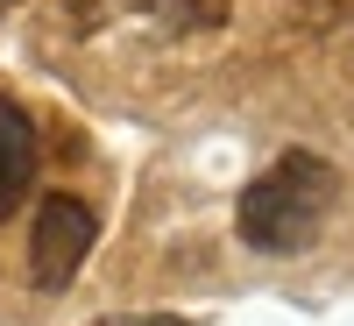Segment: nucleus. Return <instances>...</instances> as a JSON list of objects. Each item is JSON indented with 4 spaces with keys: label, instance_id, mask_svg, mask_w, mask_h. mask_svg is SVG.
Masks as SVG:
<instances>
[{
    "label": "nucleus",
    "instance_id": "20e7f679",
    "mask_svg": "<svg viewBox=\"0 0 354 326\" xmlns=\"http://www.w3.org/2000/svg\"><path fill=\"white\" fill-rule=\"evenodd\" d=\"M36 163H43V135H36V121H28V107L0 100V220L28 199Z\"/></svg>",
    "mask_w": 354,
    "mask_h": 326
},
{
    "label": "nucleus",
    "instance_id": "7ed1b4c3",
    "mask_svg": "<svg viewBox=\"0 0 354 326\" xmlns=\"http://www.w3.org/2000/svg\"><path fill=\"white\" fill-rule=\"evenodd\" d=\"M64 21L78 36H100V28H121V21H156L170 36H205V28L227 21V0H64Z\"/></svg>",
    "mask_w": 354,
    "mask_h": 326
},
{
    "label": "nucleus",
    "instance_id": "423d86ee",
    "mask_svg": "<svg viewBox=\"0 0 354 326\" xmlns=\"http://www.w3.org/2000/svg\"><path fill=\"white\" fill-rule=\"evenodd\" d=\"M8 8H21V0H0V15H8Z\"/></svg>",
    "mask_w": 354,
    "mask_h": 326
},
{
    "label": "nucleus",
    "instance_id": "f03ea898",
    "mask_svg": "<svg viewBox=\"0 0 354 326\" xmlns=\"http://www.w3.org/2000/svg\"><path fill=\"white\" fill-rule=\"evenodd\" d=\"M93 242H100V213L71 192H50L36 206V234H28V277H36V291H64L85 270Z\"/></svg>",
    "mask_w": 354,
    "mask_h": 326
},
{
    "label": "nucleus",
    "instance_id": "39448f33",
    "mask_svg": "<svg viewBox=\"0 0 354 326\" xmlns=\"http://www.w3.org/2000/svg\"><path fill=\"white\" fill-rule=\"evenodd\" d=\"M113 326H192V319H177V312H135V319H113Z\"/></svg>",
    "mask_w": 354,
    "mask_h": 326
},
{
    "label": "nucleus",
    "instance_id": "f257e3e1",
    "mask_svg": "<svg viewBox=\"0 0 354 326\" xmlns=\"http://www.w3.org/2000/svg\"><path fill=\"white\" fill-rule=\"evenodd\" d=\"M333 206H340V170L319 150H283L262 177H248L234 220H241V242L248 248L298 255V248L319 242V227L333 220Z\"/></svg>",
    "mask_w": 354,
    "mask_h": 326
}]
</instances>
